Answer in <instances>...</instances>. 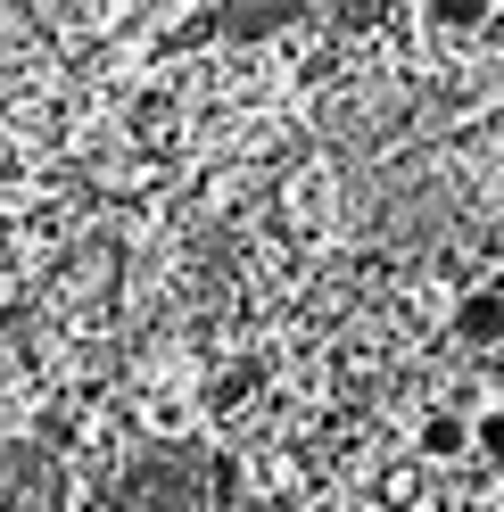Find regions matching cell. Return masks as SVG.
<instances>
[{"mask_svg": "<svg viewBox=\"0 0 504 512\" xmlns=\"http://www.w3.org/2000/svg\"><path fill=\"white\" fill-rule=\"evenodd\" d=\"M0 512H58V463L42 446H0Z\"/></svg>", "mask_w": 504, "mask_h": 512, "instance_id": "obj_1", "label": "cell"}, {"mask_svg": "<svg viewBox=\"0 0 504 512\" xmlns=\"http://www.w3.org/2000/svg\"><path fill=\"white\" fill-rule=\"evenodd\" d=\"M414 446L430 463H463L471 455V413H455V405H438V413H422V430H414Z\"/></svg>", "mask_w": 504, "mask_h": 512, "instance_id": "obj_2", "label": "cell"}, {"mask_svg": "<svg viewBox=\"0 0 504 512\" xmlns=\"http://www.w3.org/2000/svg\"><path fill=\"white\" fill-rule=\"evenodd\" d=\"M455 339L463 347H504V290H471L455 306Z\"/></svg>", "mask_w": 504, "mask_h": 512, "instance_id": "obj_3", "label": "cell"}, {"mask_svg": "<svg viewBox=\"0 0 504 512\" xmlns=\"http://www.w3.org/2000/svg\"><path fill=\"white\" fill-rule=\"evenodd\" d=\"M496 0H430V34H488Z\"/></svg>", "mask_w": 504, "mask_h": 512, "instance_id": "obj_4", "label": "cell"}, {"mask_svg": "<svg viewBox=\"0 0 504 512\" xmlns=\"http://www.w3.org/2000/svg\"><path fill=\"white\" fill-rule=\"evenodd\" d=\"M471 455L504 479V405H480V413H471Z\"/></svg>", "mask_w": 504, "mask_h": 512, "instance_id": "obj_5", "label": "cell"}]
</instances>
